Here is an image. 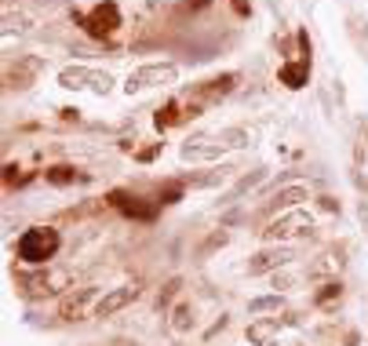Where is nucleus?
<instances>
[{
    "mask_svg": "<svg viewBox=\"0 0 368 346\" xmlns=\"http://www.w3.org/2000/svg\"><path fill=\"white\" fill-rule=\"evenodd\" d=\"M343 256H347V248H343V244H332V248H325L321 256H317L310 266H306V277H310V281L332 277V281H335V273H340V270H343V263H347Z\"/></svg>",
    "mask_w": 368,
    "mask_h": 346,
    "instance_id": "obj_10",
    "label": "nucleus"
},
{
    "mask_svg": "<svg viewBox=\"0 0 368 346\" xmlns=\"http://www.w3.org/2000/svg\"><path fill=\"white\" fill-rule=\"evenodd\" d=\"M139 285H120V288H110L99 303H95V310H91V318H99V321H106V318H113V313H120L125 306H132L135 299H139Z\"/></svg>",
    "mask_w": 368,
    "mask_h": 346,
    "instance_id": "obj_9",
    "label": "nucleus"
},
{
    "mask_svg": "<svg viewBox=\"0 0 368 346\" xmlns=\"http://www.w3.org/2000/svg\"><path fill=\"white\" fill-rule=\"evenodd\" d=\"M15 285H22V292L33 295V299H41V295H58L63 288H70V273H63V270H33V273L19 270V273H15Z\"/></svg>",
    "mask_w": 368,
    "mask_h": 346,
    "instance_id": "obj_3",
    "label": "nucleus"
},
{
    "mask_svg": "<svg viewBox=\"0 0 368 346\" xmlns=\"http://www.w3.org/2000/svg\"><path fill=\"white\" fill-rule=\"evenodd\" d=\"M216 139L226 146V150H244L252 142V132H244V128H223V132H216Z\"/></svg>",
    "mask_w": 368,
    "mask_h": 346,
    "instance_id": "obj_21",
    "label": "nucleus"
},
{
    "mask_svg": "<svg viewBox=\"0 0 368 346\" xmlns=\"http://www.w3.org/2000/svg\"><path fill=\"white\" fill-rule=\"evenodd\" d=\"M223 153H226V146H223L216 135L190 139V142H182V150H179V157H182V161H219Z\"/></svg>",
    "mask_w": 368,
    "mask_h": 346,
    "instance_id": "obj_11",
    "label": "nucleus"
},
{
    "mask_svg": "<svg viewBox=\"0 0 368 346\" xmlns=\"http://www.w3.org/2000/svg\"><path fill=\"white\" fill-rule=\"evenodd\" d=\"M95 292H99V288H77V292L63 295V303H58V318H63V321H80L88 299L95 295Z\"/></svg>",
    "mask_w": 368,
    "mask_h": 346,
    "instance_id": "obj_14",
    "label": "nucleus"
},
{
    "mask_svg": "<svg viewBox=\"0 0 368 346\" xmlns=\"http://www.w3.org/2000/svg\"><path fill=\"white\" fill-rule=\"evenodd\" d=\"M91 37H99V41H106L110 33H117L120 26H125V19H120V8L113 4V0H102V4H95L88 15H73Z\"/></svg>",
    "mask_w": 368,
    "mask_h": 346,
    "instance_id": "obj_4",
    "label": "nucleus"
},
{
    "mask_svg": "<svg viewBox=\"0 0 368 346\" xmlns=\"http://www.w3.org/2000/svg\"><path fill=\"white\" fill-rule=\"evenodd\" d=\"M29 29H33V22H29L22 11H4V26H0L4 37H22V33H29Z\"/></svg>",
    "mask_w": 368,
    "mask_h": 346,
    "instance_id": "obj_19",
    "label": "nucleus"
},
{
    "mask_svg": "<svg viewBox=\"0 0 368 346\" xmlns=\"http://www.w3.org/2000/svg\"><path fill=\"white\" fill-rule=\"evenodd\" d=\"M161 150H164V142H153L149 150H142V153H139V161H153V157H157Z\"/></svg>",
    "mask_w": 368,
    "mask_h": 346,
    "instance_id": "obj_30",
    "label": "nucleus"
},
{
    "mask_svg": "<svg viewBox=\"0 0 368 346\" xmlns=\"http://www.w3.org/2000/svg\"><path fill=\"white\" fill-rule=\"evenodd\" d=\"M278 80L285 88H303L306 80H310V58H295V62H285V66L278 70Z\"/></svg>",
    "mask_w": 368,
    "mask_h": 346,
    "instance_id": "obj_15",
    "label": "nucleus"
},
{
    "mask_svg": "<svg viewBox=\"0 0 368 346\" xmlns=\"http://www.w3.org/2000/svg\"><path fill=\"white\" fill-rule=\"evenodd\" d=\"M41 66H44L41 58H19L15 66L8 70V88H15V91H26L29 84H33V77L41 73Z\"/></svg>",
    "mask_w": 368,
    "mask_h": 346,
    "instance_id": "obj_13",
    "label": "nucleus"
},
{
    "mask_svg": "<svg viewBox=\"0 0 368 346\" xmlns=\"http://www.w3.org/2000/svg\"><path fill=\"white\" fill-rule=\"evenodd\" d=\"M106 201H110L120 215L139 219V223H153L157 211H161V201H142V197H135V194H128V190H113Z\"/></svg>",
    "mask_w": 368,
    "mask_h": 346,
    "instance_id": "obj_7",
    "label": "nucleus"
},
{
    "mask_svg": "<svg viewBox=\"0 0 368 346\" xmlns=\"http://www.w3.org/2000/svg\"><path fill=\"white\" fill-rule=\"evenodd\" d=\"M179 80V66L172 62H146V66H135L125 77V95H139L146 88H172Z\"/></svg>",
    "mask_w": 368,
    "mask_h": 346,
    "instance_id": "obj_2",
    "label": "nucleus"
},
{
    "mask_svg": "<svg viewBox=\"0 0 368 346\" xmlns=\"http://www.w3.org/2000/svg\"><path fill=\"white\" fill-rule=\"evenodd\" d=\"M263 179H266V168H256L252 175H244V179H241V182L233 186V194H248V190H252V186H259Z\"/></svg>",
    "mask_w": 368,
    "mask_h": 346,
    "instance_id": "obj_28",
    "label": "nucleus"
},
{
    "mask_svg": "<svg viewBox=\"0 0 368 346\" xmlns=\"http://www.w3.org/2000/svg\"><path fill=\"white\" fill-rule=\"evenodd\" d=\"M179 292H182V277H168L164 285H161V292H157V313L168 310V303H172Z\"/></svg>",
    "mask_w": 368,
    "mask_h": 346,
    "instance_id": "obj_23",
    "label": "nucleus"
},
{
    "mask_svg": "<svg viewBox=\"0 0 368 346\" xmlns=\"http://www.w3.org/2000/svg\"><path fill=\"white\" fill-rule=\"evenodd\" d=\"M58 88L66 91H95V95H106L113 88V77L110 73H99V70H88V66H66L58 70Z\"/></svg>",
    "mask_w": 368,
    "mask_h": 346,
    "instance_id": "obj_5",
    "label": "nucleus"
},
{
    "mask_svg": "<svg viewBox=\"0 0 368 346\" xmlns=\"http://www.w3.org/2000/svg\"><path fill=\"white\" fill-rule=\"evenodd\" d=\"M343 295V285H340V281H325V285H321V292L314 295V303L317 306H332L335 299H340Z\"/></svg>",
    "mask_w": 368,
    "mask_h": 346,
    "instance_id": "obj_25",
    "label": "nucleus"
},
{
    "mask_svg": "<svg viewBox=\"0 0 368 346\" xmlns=\"http://www.w3.org/2000/svg\"><path fill=\"white\" fill-rule=\"evenodd\" d=\"M321 208H325V211H340V201H332V197H321Z\"/></svg>",
    "mask_w": 368,
    "mask_h": 346,
    "instance_id": "obj_31",
    "label": "nucleus"
},
{
    "mask_svg": "<svg viewBox=\"0 0 368 346\" xmlns=\"http://www.w3.org/2000/svg\"><path fill=\"white\" fill-rule=\"evenodd\" d=\"M233 80H237L233 73H223V77H216V80H204L194 95H197V99H208V103H211V99H223V95H230Z\"/></svg>",
    "mask_w": 368,
    "mask_h": 346,
    "instance_id": "obj_16",
    "label": "nucleus"
},
{
    "mask_svg": "<svg viewBox=\"0 0 368 346\" xmlns=\"http://www.w3.org/2000/svg\"><path fill=\"white\" fill-rule=\"evenodd\" d=\"M182 190H186V182H168L164 190L157 194V201H161V204H175V201L182 197Z\"/></svg>",
    "mask_w": 368,
    "mask_h": 346,
    "instance_id": "obj_29",
    "label": "nucleus"
},
{
    "mask_svg": "<svg viewBox=\"0 0 368 346\" xmlns=\"http://www.w3.org/2000/svg\"><path fill=\"white\" fill-rule=\"evenodd\" d=\"M299 234H314V215L310 211H303V208H292V211H285V215H278L273 223L263 230V237L266 241H288V237H299Z\"/></svg>",
    "mask_w": 368,
    "mask_h": 346,
    "instance_id": "obj_6",
    "label": "nucleus"
},
{
    "mask_svg": "<svg viewBox=\"0 0 368 346\" xmlns=\"http://www.w3.org/2000/svg\"><path fill=\"white\" fill-rule=\"evenodd\" d=\"M44 179H48L51 186H70V182H88V175H84V172H77L73 164H55V168H48V172H44Z\"/></svg>",
    "mask_w": 368,
    "mask_h": 346,
    "instance_id": "obj_18",
    "label": "nucleus"
},
{
    "mask_svg": "<svg viewBox=\"0 0 368 346\" xmlns=\"http://www.w3.org/2000/svg\"><path fill=\"white\" fill-rule=\"evenodd\" d=\"M299 201H310L306 186H285V190H278V197L270 201V208H278V211H292Z\"/></svg>",
    "mask_w": 368,
    "mask_h": 346,
    "instance_id": "obj_17",
    "label": "nucleus"
},
{
    "mask_svg": "<svg viewBox=\"0 0 368 346\" xmlns=\"http://www.w3.org/2000/svg\"><path fill=\"white\" fill-rule=\"evenodd\" d=\"M281 328H285V321H278V318H256L248 325V332H244V339H248L252 346H270L281 335Z\"/></svg>",
    "mask_w": 368,
    "mask_h": 346,
    "instance_id": "obj_12",
    "label": "nucleus"
},
{
    "mask_svg": "<svg viewBox=\"0 0 368 346\" xmlns=\"http://www.w3.org/2000/svg\"><path fill=\"white\" fill-rule=\"evenodd\" d=\"M226 241H230V234H226V230H219V234H211V237H208V241H204V244L197 248V259H208L211 251H216V248H223Z\"/></svg>",
    "mask_w": 368,
    "mask_h": 346,
    "instance_id": "obj_26",
    "label": "nucleus"
},
{
    "mask_svg": "<svg viewBox=\"0 0 368 346\" xmlns=\"http://www.w3.org/2000/svg\"><path fill=\"white\" fill-rule=\"evenodd\" d=\"M292 259H295L292 248H285V244H270V248L256 251L244 270H248V277H263V273H278V270H285Z\"/></svg>",
    "mask_w": 368,
    "mask_h": 346,
    "instance_id": "obj_8",
    "label": "nucleus"
},
{
    "mask_svg": "<svg viewBox=\"0 0 368 346\" xmlns=\"http://www.w3.org/2000/svg\"><path fill=\"white\" fill-rule=\"evenodd\" d=\"M281 306H285V299H281V295H259V299H252V303H248V313H252V318H259V313L281 310Z\"/></svg>",
    "mask_w": 368,
    "mask_h": 346,
    "instance_id": "obj_24",
    "label": "nucleus"
},
{
    "mask_svg": "<svg viewBox=\"0 0 368 346\" xmlns=\"http://www.w3.org/2000/svg\"><path fill=\"white\" fill-rule=\"evenodd\" d=\"M172 328H175V332H190V328H194V306H190V303H179V306L172 310Z\"/></svg>",
    "mask_w": 368,
    "mask_h": 346,
    "instance_id": "obj_22",
    "label": "nucleus"
},
{
    "mask_svg": "<svg viewBox=\"0 0 368 346\" xmlns=\"http://www.w3.org/2000/svg\"><path fill=\"white\" fill-rule=\"evenodd\" d=\"M347 33H350L354 48L368 58V22H364V19H357V15H350V19H347Z\"/></svg>",
    "mask_w": 368,
    "mask_h": 346,
    "instance_id": "obj_20",
    "label": "nucleus"
},
{
    "mask_svg": "<svg viewBox=\"0 0 368 346\" xmlns=\"http://www.w3.org/2000/svg\"><path fill=\"white\" fill-rule=\"evenodd\" d=\"M354 161L364 164L368 161V124H361V132H357V142H354Z\"/></svg>",
    "mask_w": 368,
    "mask_h": 346,
    "instance_id": "obj_27",
    "label": "nucleus"
},
{
    "mask_svg": "<svg viewBox=\"0 0 368 346\" xmlns=\"http://www.w3.org/2000/svg\"><path fill=\"white\" fill-rule=\"evenodd\" d=\"M58 248H63V237L55 226H33L15 241V256L29 266H44L48 259L58 256Z\"/></svg>",
    "mask_w": 368,
    "mask_h": 346,
    "instance_id": "obj_1",
    "label": "nucleus"
}]
</instances>
